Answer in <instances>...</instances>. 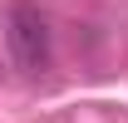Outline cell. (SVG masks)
<instances>
[{"instance_id": "1", "label": "cell", "mask_w": 128, "mask_h": 123, "mask_svg": "<svg viewBox=\"0 0 128 123\" xmlns=\"http://www.w3.org/2000/svg\"><path fill=\"white\" fill-rule=\"evenodd\" d=\"M5 44H10L15 69H25V74L49 69V25H44V15L34 5H25V0L10 5V15H5Z\"/></svg>"}]
</instances>
